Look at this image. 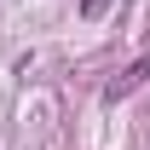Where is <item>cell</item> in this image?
I'll use <instances>...</instances> for the list:
<instances>
[{
	"label": "cell",
	"mask_w": 150,
	"mask_h": 150,
	"mask_svg": "<svg viewBox=\"0 0 150 150\" xmlns=\"http://www.w3.org/2000/svg\"><path fill=\"white\" fill-rule=\"evenodd\" d=\"M93 12H104V0H87V18H93Z\"/></svg>",
	"instance_id": "6da1fadb"
}]
</instances>
